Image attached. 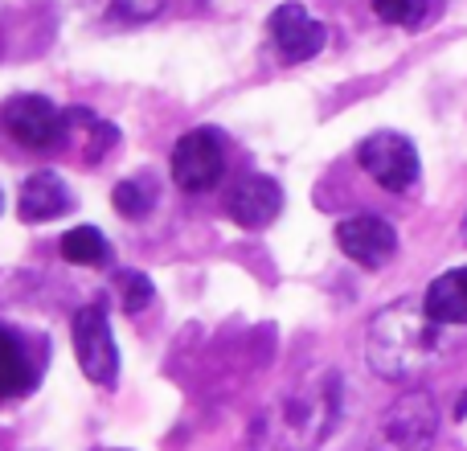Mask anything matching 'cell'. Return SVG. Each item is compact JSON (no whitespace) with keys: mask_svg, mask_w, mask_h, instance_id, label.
Returning <instances> with one entry per match:
<instances>
[{"mask_svg":"<svg viewBox=\"0 0 467 451\" xmlns=\"http://www.w3.org/2000/svg\"><path fill=\"white\" fill-rule=\"evenodd\" d=\"M340 403H345V382L337 370L324 365L304 373L250 419L246 451H316L337 427Z\"/></svg>","mask_w":467,"mask_h":451,"instance_id":"cell-1","label":"cell"},{"mask_svg":"<svg viewBox=\"0 0 467 451\" xmlns=\"http://www.w3.org/2000/svg\"><path fill=\"white\" fill-rule=\"evenodd\" d=\"M443 329L447 324H439L422 299H394L365 329V357L378 378L406 386L435 370L443 353Z\"/></svg>","mask_w":467,"mask_h":451,"instance_id":"cell-2","label":"cell"},{"mask_svg":"<svg viewBox=\"0 0 467 451\" xmlns=\"http://www.w3.org/2000/svg\"><path fill=\"white\" fill-rule=\"evenodd\" d=\"M435 435H439L435 398L427 390H410L381 414L361 451H431Z\"/></svg>","mask_w":467,"mask_h":451,"instance_id":"cell-3","label":"cell"},{"mask_svg":"<svg viewBox=\"0 0 467 451\" xmlns=\"http://www.w3.org/2000/svg\"><path fill=\"white\" fill-rule=\"evenodd\" d=\"M226 173V136L218 128H193L172 148V181L185 194H210Z\"/></svg>","mask_w":467,"mask_h":451,"instance_id":"cell-4","label":"cell"},{"mask_svg":"<svg viewBox=\"0 0 467 451\" xmlns=\"http://www.w3.org/2000/svg\"><path fill=\"white\" fill-rule=\"evenodd\" d=\"M74 357H78L82 373L95 386H115L119 378V349L111 337V320H107L103 304H87L74 312Z\"/></svg>","mask_w":467,"mask_h":451,"instance_id":"cell-5","label":"cell"},{"mask_svg":"<svg viewBox=\"0 0 467 451\" xmlns=\"http://www.w3.org/2000/svg\"><path fill=\"white\" fill-rule=\"evenodd\" d=\"M66 120H70V111H57L46 95H16V99H8L5 111H0L5 131L21 148H29V152H46V148L62 144Z\"/></svg>","mask_w":467,"mask_h":451,"instance_id":"cell-6","label":"cell"},{"mask_svg":"<svg viewBox=\"0 0 467 451\" xmlns=\"http://www.w3.org/2000/svg\"><path fill=\"white\" fill-rule=\"evenodd\" d=\"M357 164H361L381 189H389V194L414 189L419 169H422L419 148H414L406 136H398V131H378V136L365 140V144L357 148Z\"/></svg>","mask_w":467,"mask_h":451,"instance_id":"cell-7","label":"cell"},{"mask_svg":"<svg viewBox=\"0 0 467 451\" xmlns=\"http://www.w3.org/2000/svg\"><path fill=\"white\" fill-rule=\"evenodd\" d=\"M337 246L345 258H353L357 267H386L398 255V230L386 218H373V214H357L337 226Z\"/></svg>","mask_w":467,"mask_h":451,"instance_id":"cell-8","label":"cell"},{"mask_svg":"<svg viewBox=\"0 0 467 451\" xmlns=\"http://www.w3.org/2000/svg\"><path fill=\"white\" fill-rule=\"evenodd\" d=\"M266 29H271V41L283 62H307V58H316L324 49V41H328V29H324L304 5H296V0L275 8Z\"/></svg>","mask_w":467,"mask_h":451,"instance_id":"cell-9","label":"cell"},{"mask_svg":"<svg viewBox=\"0 0 467 451\" xmlns=\"http://www.w3.org/2000/svg\"><path fill=\"white\" fill-rule=\"evenodd\" d=\"M70 210H74V194L66 189V181L57 177V173L41 169V173H33L29 181H21V194H16V214H21V222H29V226L54 222Z\"/></svg>","mask_w":467,"mask_h":451,"instance_id":"cell-10","label":"cell"},{"mask_svg":"<svg viewBox=\"0 0 467 451\" xmlns=\"http://www.w3.org/2000/svg\"><path fill=\"white\" fill-rule=\"evenodd\" d=\"M230 218L242 226V230H263L279 218L283 210V189L275 185L271 177H246L238 189L230 194Z\"/></svg>","mask_w":467,"mask_h":451,"instance_id":"cell-11","label":"cell"},{"mask_svg":"<svg viewBox=\"0 0 467 451\" xmlns=\"http://www.w3.org/2000/svg\"><path fill=\"white\" fill-rule=\"evenodd\" d=\"M41 365L33 362L29 345L16 337V329L0 324V398H21L37 386Z\"/></svg>","mask_w":467,"mask_h":451,"instance_id":"cell-12","label":"cell"},{"mask_svg":"<svg viewBox=\"0 0 467 451\" xmlns=\"http://www.w3.org/2000/svg\"><path fill=\"white\" fill-rule=\"evenodd\" d=\"M422 304L439 324H467V267H455V271L431 279Z\"/></svg>","mask_w":467,"mask_h":451,"instance_id":"cell-13","label":"cell"},{"mask_svg":"<svg viewBox=\"0 0 467 451\" xmlns=\"http://www.w3.org/2000/svg\"><path fill=\"white\" fill-rule=\"evenodd\" d=\"M90 16L99 21H111V25H140V21H152V16L164 13L169 0H78Z\"/></svg>","mask_w":467,"mask_h":451,"instance_id":"cell-14","label":"cell"},{"mask_svg":"<svg viewBox=\"0 0 467 451\" xmlns=\"http://www.w3.org/2000/svg\"><path fill=\"white\" fill-rule=\"evenodd\" d=\"M62 258L78 267H103L111 258V246H107L103 230L95 226H74L70 234H62Z\"/></svg>","mask_w":467,"mask_h":451,"instance_id":"cell-15","label":"cell"},{"mask_svg":"<svg viewBox=\"0 0 467 451\" xmlns=\"http://www.w3.org/2000/svg\"><path fill=\"white\" fill-rule=\"evenodd\" d=\"M111 202H115V210H119V218L140 222V218H148V210L156 205V189L148 177H131V181H119V185H115Z\"/></svg>","mask_w":467,"mask_h":451,"instance_id":"cell-16","label":"cell"},{"mask_svg":"<svg viewBox=\"0 0 467 451\" xmlns=\"http://www.w3.org/2000/svg\"><path fill=\"white\" fill-rule=\"evenodd\" d=\"M115 288H119L123 312H144V308L156 299L152 279H148V275H140V271H119V275H115Z\"/></svg>","mask_w":467,"mask_h":451,"instance_id":"cell-17","label":"cell"},{"mask_svg":"<svg viewBox=\"0 0 467 451\" xmlns=\"http://www.w3.org/2000/svg\"><path fill=\"white\" fill-rule=\"evenodd\" d=\"M373 13H378V21L386 25H406V29H414V25L427 16L431 0H369Z\"/></svg>","mask_w":467,"mask_h":451,"instance_id":"cell-18","label":"cell"},{"mask_svg":"<svg viewBox=\"0 0 467 451\" xmlns=\"http://www.w3.org/2000/svg\"><path fill=\"white\" fill-rule=\"evenodd\" d=\"M115 140H119V131H115L111 123H99V120H95V144L87 148V156H90V161H99V156H103L107 148L115 144Z\"/></svg>","mask_w":467,"mask_h":451,"instance_id":"cell-19","label":"cell"},{"mask_svg":"<svg viewBox=\"0 0 467 451\" xmlns=\"http://www.w3.org/2000/svg\"><path fill=\"white\" fill-rule=\"evenodd\" d=\"M99 451H123V447H99Z\"/></svg>","mask_w":467,"mask_h":451,"instance_id":"cell-20","label":"cell"},{"mask_svg":"<svg viewBox=\"0 0 467 451\" xmlns=\"http://www.w3.org/2000/svg\"><path fill=\"white\" fill-rule=\"evenodd\" d=\"M463 242H467V218H463Z\"/></svg>","mask_w":467,"mask_h":451,"instance_id":"cell-21","label":"cell"},{"mask_svg":"<svg viewBox=\"0 0 467 451\" xmlns=\"http://www.w3.org/2000/svg\"><path fill=\"white\" fill-rule=\"evenodd\" d=\"M0 210H5V194H0Z\"/></svg>","mask_w":467,"mask_h":451,"instance_id":"cell-22","label":"cell"}]
</instances>
